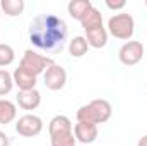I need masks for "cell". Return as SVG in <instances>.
<instances>
[{"label": "cell", "instance_id": "obj_17", "mask_svg": "<svg viewBox=\"0 0 147 146\" xmlns=\"http://www.w3.org/2000/svg\"><path fill=\"white\" fill-rule=\"evenodd\" d=\"M0 9L7 16L16 17V16H21L24 12V2L22 0H2L0 2Z\"/></svg>", "mask_w": 147, "mask_h": 146}, {"label": "cell", "instance_id": "obj_20", "mask_svg": "<svg viewBox=\"0 0 147 146\" xmlns=\"http://www.w3.org/2000/svg\"><path fill=\"white\" fill-rule=\"evenodd\" d=\"M75 136L74 132L69 134H60V136H51V146H75Z\"/></svg>", "mask_w": 147, "mask_h": 146}, {"label": "cell", "instance_id": "obj_10", "mask_svg": "<svg viewBox=\"0 0 147 146\" xmlns=\"http://www.w3.org/2000/svg\"><path fill=\"white\" fill-rule=\"evenodd\" d=\"M41 103V93L38 89L19 91L17 93V105L22 110H36Z\"/></svg>", "mask_w": 147, "mask_h": 146}, {"label": "cell", "instance_id": "obj_5", "mask_svg": "<svg viewBox=\"0 0 147 146\" xmlns=\"http://www.w3.org/2000/svg\"><path fill=\"white\" fill-rule=\"evenodd\" d=\"M144 57V45L140 41H127L120 52H118V59L123 65H137Z\"/></svg>", "mask_w": 147, "mask_h": 146}, {"label": "cell", "instance_id": "obj_16", "mask_svg": "<svg viewBox=\"0 0 147 146\" xmlns=\"http://www.w3.org/2000/svg\"><path fill=\"white\" fill-rule=\"evenodd\" d=\"M17 115V108L9 100H0V124H10Z\"/></svg>", "mask_w": 147, "mask_h": 146}, {"label": "cell", "instance_id": "obj_11", "mask_svg": "<svg viewBox=\"0 0 147 146\" xmlns=\"http://www.w3.org/2000/svg\"><path fill=\"white\" fill-rule=\"evenodd\" d=\"M14 84L21 89V91H29V89H36V77L26 72L22 67H17L12 74Z\"/></svg>", "mask_w": 147, "mask_h": 146}, {"label": "cell", "instance_id": "obj_23", "mask_svg": "<svg viewBox=\"0 0 147 146\" xmlns=\"http://www.w3.org/2000/svg\"><path fill=\"white\" fill-rule=\"evenodd\" d=\"M137 146H147V134H146V136H142V138L139 139Z\"/></svg>", "mask_w": 147, "mask_h": 146}, {"label": "cell", "instance_id": "obj_22", "mask_svg": "<svg viewBox=\"0 0 147 146\" xmlns=\"http://www.w3.org/2000/svg\"><path fill=\"white\" fill-rule=\"evenodd\" d=\"M0 146H10V139H9V136H7L5 132H2V131H0Z\"/></svg>", "mask_w": 147, "mask_h": 146}, {"label": "cell", "instance_id": "obj_7", "mask_svg": "<svg viewBox=\"0 0 147 146\" xmlns=\"http://www.w3.org/2000/svg\"><path fill=\"white\" fill-rule=\"evenodd\" d=\"M67 83V71L62 65L51 64L46 71H45V86L51 91H58L65 86Z\"/></svg>", "mask_w": 147, "mask_h": 146}, {"label": "cell", "instance_id": "obj_18", "mask_svg": "<svg viewBox=\"0 0 147 146\" xmlns=\"http://www.w3.org/2000/svg\"><path fill=\"white\" fill-rule=\"evenodd\" d=\"M16 59V53H14V48L7 43H0V67H7L14 62Z\"/></svg>", "mask_w": 147, "mask_h": 146}, {"label": "cell", "instance_id": "obj_3", "mask_svg": "<svg viewBox=\"0 0 147 146\" xmlns=\"http://www.w3.org/2000/svg\"><path fill=\"white\" fill-rule=\"evenodd\" d=\"M135 31V21L130 14L121 12L111 16L108 21V33L118 40H130Z\"/></svg>", "mask_w": 147, "mask_h": 146}, {"label": "cell", "instance_id": "obj_14", "mask_svg": "<svg viewBox=\"0 0 147 146\" xmlns=\"http://www.w3.org/2000/svg\"><path fill=\"white\" fill-rule=\"evenodd\" d=\"M80 24H82L84 31L94 29V28H101V26H103V14H101L96 7H91L89 12H87V14L84 16V19L80 21Z\"/></svg>", "mask_w": 147, "mask_h": 146}, {"label": "cell", "instance_id": "obj_2", "mask_svg": "<svg viewBox=\"0 0 147 146\" xmlns=\"http://www.w3.org/2000/svg\"><path fill=\"white\" fill-rule=\"evenodd\" d=\"M113 108L108 100H92L87 105H82L77 110V122H86V124H103L110 120Z\"/></svg>", "mask_w": 147, "mask_h": 146}, {"label": "cell", "instance_id": "obj_15", "mask_svg": "<svg viewBox=\"0 0 147 146\" xmlns=\"http://www.w3.org/2000/svg\"><path fill=\"white\" fill-rule=\"evenodd\" d=\"M87 50H89V45H87L86 36H75L72 41L69 43V52H70V55L75 57V59L84 57V55L87 53Z\"/></svg>", "mask_w": 147, "mask_h": 146}, {"label": "cell", "instance_id": "obj_6", "mask_svg": "<svg viewBox=\"0 0 147 146\" xmlns=\"http://www.w3.org/2000/svg\"><path fill=\"white\" fill-rule=\"evenodd\" d=\"M41 131H43V120L38 115H33V113H28V115L19 117V120L16 122V132L19 136L34 138Z\"/></svg>", "mask_w": 147, "mask_h": 146}, {"label": "cell", "instance_id": "obj_24", "mask_svg": "<svg viewBox=\"0 0 147 146\" xmlns=\"http://www.w3.org/2000/svg\"><path fill=\"white\" fill-rule=\"evenodd\" d=\"M0 16H2V9H0Z\"/></svg>", "mask_w": 147, "mask_h": 146}, {"label": "cell", "instance_id": "obj_1", "mask_svg": "<svg viewBox=\"0 0 147 146\" xmlns=\"http://www.w3.org/2000/svg\"><path fill=\"white\" fill-rule=\"evenodd\" d=\"M28 35L29 41L36 48L50 53H57L65 48L69 29L62 17L55 14H41L31 21Z\"/></svg>", "mask_w": 147, "mask_h": 146}, {"label": "cell", "instance_id": "obj_13", "mask_svg": "<svg viewBox=\"0 0 147 146\" xmlns=\"http://www.w3.org/2000/svg\"><path fill=\"white\" fill-rule=\"evenodd\" d=\"M91 7H92V3L89 0H70L67 5V10H69L70 17L77 19V21H82Z\"/></svg>", "mask_w": 147, "mask_h": 146}, {"label": "cell", "instance_id": "obj_25", "mask_svg": "<svg viewBox=\"0 0 147 146\" xmlns=\"http://www.w3.org/2000/svg\"><path fill=\"white\" fill-rule=\"evenodd\" d=\"M146 7H147V0H146Z\"/></svg>", "mask_w": 147, "mask_h": 146}, {"label": "cell", "instance_id": "obj_21", "mask_svg": "<svg viewBox=\"0 0 147 146\" xmlns=\"http://www.w3.org/2000/svg\"><path fill=\"white\" fill-rule=\"evenodd\" d=\"M106 3V7L108 9H111V10H121L125 5H127V2L125 0H118V2H113V0H106L105 2Z\"/></svg>", "mask_w": 147, "mask_h": 146}, {"label": "cell", "instance_id": "obj_8", "mask_svg": "<svg viewBox=\"0 0 147 146\" xmlns=\"http://www.w3.org/2000/svg\"><path fill=\"white\" fill-rule=\"evenodd\" d=\"M74 136L79 143L82 145H91L98 138V126L96 124H86V122H77L74 127Z\"/></svg>", "mask_w": 147, "mask_h": 146}, {"label": "cell", "instance_id": "obj_12", "mask_svg": "<svg viewBox=\"0 0 147 146\" xmlns=\"http://www.w3.org/2000/svg\"><path fill=\"white\" fill-rule=\"evenodd\" d=\"M86 40L87 45L92 48H103L108 43V31L105 26L101 28H94V29H87L86 31Z\"/></svg>", "mask_w": 147, "mask_h": 146}, {"label": "cell", "instance_id": "obj_4", "mask_svg": "<svg viewBox=\"0 0 147 146\" xmlns=\"http://www.w3.org/2000/svg\"><path fill=\"white\" fill-rule=\"evenodd\" d=\"M51 64H55L51 59H48V57L38 53L34 50H26L24 55H22V59H21L19 67H22L26 72H29L31 76L38 77L41 72H45Z\"/></svg>", "mask_w": 147, "mask_h": 146}, {"label": "cell", "instance_id": "obj_9", "mask_svg": "<svg viewBox=\"0 0 147 146\" xmlns=\"http://www.w3.org/2000/svg\"><path fill=\"white\" fill-rule=\"evenodd\" d=\"M48 132H50V138L60 136V134H69V132H72V120L67 115H55L48 124Z\"/></svg>", "mask_w": 147, "mask_h": 146}, {"label": "cell", "instance_id": "obj_19", "mask_svg": "<svg viewBox=\"0 0 147 146\" xmlns=\"http://www.w3.org/2000/svg\"><path fill=\"white\" fill-rule=\"evenodd\" d=\"M14 88V79L12 74L7 72L5 69H0V96H5L12 91Z\"/></svg>", "mask_w": 147, "mask_h": 146}]
</instances>
